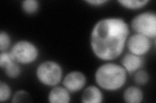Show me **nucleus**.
<instances>
[{
  "label": "nucleus",
  "mask_w": 156,
  "mask_h": 103,
  "mask_svg": "<svg viewBox=\"0 0 156 103\" xmlns=\"http://www.w3.org/2000/svg\"><path fill=\"white\" fill-rule=\"evenodd\" d=\"M129 35V27L120 18H106L92 28L90 43L92 51L100 60L113 61L123 53Z\"/></svg>",
  "instance_id": "nucleus-1"
},
{
  "label": "nucleus",
  "mask_w": 156,
  "mask_h": 103,
  "mask_svg": "<svg viewBox=\"0 0 156 103\" xmlns=\"http://www.w3.org/2000/svg\"><path fill=\"white\" fill-rule=\"evenodd\" d=\"M128 72L120 65L106 63L100 66L95 72L98 86L107 91H116L126 84Z\"/></svg>",
  "instance_id": "nucleus-2"
},
{
  "label": "nucleus",
  "mask_w": 156,
  "mask_h": 103,
  "mask_svg": "<svg viewBox=\"0 0 156 103\" xmlns=\"http://www.w3.org/2000/svg\"><path fill=\"white\" fill-rule=\"evenodd\" d=\"M62 68L54 61H45L37 68L36 76L42 85L47 86H55L62 79Z\"/></svg>",
  "instance_id": "nucleus-3"
},
{
  "label": "nucleus",
  "mask_w": 156,
  "mask_h": 103,
  "mask_svg": "<svg viewBox=\"0 0 156 103\" xmlns=\"http://www.w3.org/2000/svg\"><path fill=\"white\" fill-rule=\"evenodd\" d=\"M10 53L14 60L20 65H29L35 62L39 56L38 47L31 41L20 40L12 47Z\"/></svg>",
  "instance_id": "nucleus-4"
},
{
  "label": "nucleus",
  "mask_w": 156,
  "mask_h": 103,
  "mask_svg": "<svg viewBox=\"0 0 156 103\" xmlns=\"http://www.w3.org/2000/svg\"><path fill=\"white\" fill-rule=\"evenodd\" d=\"M131 28L136 34L155 40L156 37V14L144 12L135 16L131 21Z\"/></svg>",
  "instance_id": "nucleus-5"
},
{
  "label": "nucleus",
  "mask_w": 156,
  "mask_h": 103,
  "mask_svg": "<svg viewBox=\"0 0 156 103\" xmlns=\"http://www.w3.org/2000/svg\"><path fill=\"white\" fill-rule=\"evenodd\" d=\"M126 46L129 53L143 57L150 50L152 42L150 38L135 33L128 37L126 42Z\"/></svg>",
  "instance_id": "nucleus-6"
},
{
  "label": "nucleus",
  "mask_w": 156,
  "mask_h": 103,
  "mask_svg": "<svg viewBox=\"0 0 156 103\" xmlns=\"http://www.w3.org/2000/svg\"><path fill=\"white\" fill-rule=\"evenodd\" d=\"M87 78L83 73L72 71L68 73L62 80L64 87L70 93H76L81 90L86 85Z\"/></svg>",
  "instance_id": "nucleus-7"
},
{
  "label": "nucleus",
  "mask_w": 156,
  "mask_h": 103,
  "mask_svg": "<svg viewBox=\"0 0 156 103\" xmlns=\"http://www.w3.org/2000/svg\"><path fill=\"white\" fill-rule=\"evenodd\" d=\"M144 60L143 57L127 53L121 60V66L129 74H133L144 66Z\"/></svg>",
  "instance_id": "nucleus-8"
},
{
  "label": "nucleus",
  "mask_w": 156,
  "mask_h": 103,
  "mask_svg": "<svg viewBox=\"0 0 156 103\" xmlns=\"http://www.w3.org/2000/svg\"><path fill=\"white\" fill-rule=\"evenodd\" d=\"M48 101L50 103H68L70 102V92L64 86H55L49 92Z\"/></svg>",
  "instance_id": "nucleus-9"
},
{
  "label": "nucleus",
  "mask_w": 156,
  "mask_h": 103,
  "mask_svg": "<svg viewBox=\"0 0 156 103\" xmlns=\"http://www.w3.org/2000/svg\"><path fill=\"white\" fill-rule=\"evenodd\" d=\"M81 99L83 103H101L104 101V95L98 87L90 85L84 90Z\"/></svg>",
  "instance_id": "nucleus-10"
},
{
  "label": "nucleus",
  "mask_w": 156,
  "mask_h": 103,
  "mask_svg": "<svg viewBox=\"0 0 156 103\" xmlns=\"http://www.w3.org/2000/svg\"><path fill=\"white\" fill-rule=\"evenodd\" d=\"M143 99V90L138 86H129L124 92L123 99L127 103H140Z\"/></svg>",
  "instance_id": "nucleus-11"
},
{
  "label": "nucleus",
  "mask_w": 156,
  "mask_h": 103,
  "mask_svg": "<svg viewBox=\"0 0 156 103\" xmlns=\"http://www.w3.org/2000/svg\"><path fill=\"white\" fill-rule=\"evenodd\" d=\"M149 0H119L118 3L122 7L129 10L141 9L147 5Z\"/></svg>",
  "instance_id": "nucleus-12"
},
{
  "label": "nucleus",
  "mask_w": 156,
  "mask_h": 103,
  "mask_svg": "<svg viewBox=\"0 0 156 103\" xmlns=\"http://www.w3.org/2000/svg\"><path fill=\"white\" fill-rule=\"evenodd\" d=\"M40 7L39 2L37 0H25L22 3L23 11L27 15H33L36 14Z\"/></svg>",
  "instance_id": "nucleus-13"
},
{
  "label": "nucleus",
  "mask_w": 156,
  "mask_h": 103,
  "mask_svg": "<svg viewBox=\"0 0 156 103\" xmlns=\"http://www.w3.org/2000/svg\"><path fill=\"white\" fill-rule=\"evenodd\" d=\"M4 71L5 72L7 76L11 79H16L21 74V68L20 66V64L14 61L10 65L4 68Z\"/></svg>",
  "instance_id": "nucleus-14"
},
{
  "label": "nucleus",
  "mask_w": 156,
  "mask_h": 103,
  "mask_svg": "<svg viewBox=\"0 0 156 103\" xmlns=\"http://www.w3.org/2000/svg\"><path fill=\"white\" fill-rule=\"evenodd\" d=\"M134 82L137 85L143 86L147 84L150 79L148 73L143 70H139L133 73Z\"/></svg>",
  "instance_id": "nucleus-15"
},
{
  "label": "nucleus",
  "mask_w": 156,
  "mask_h": 103,
  "mask_svg": "<svg viewBox=\"0 0 156 103\" xmlns=\"http://www.w3.org/2000/svg\"><path fill=\"white\" fill-rule=\"evenodd\" d=\"M11 43V39L9 34L5 31L0 32V50L5 52L9 48Z\"/></svg>",
  "instance_id": "nucleus-16"
},
{
  "label": "nucleus",
  "mask_w": 156,
  "mask_h": 103,
  "mask_svg": "<svg viewBox=\"0 0 156 103\" xmlns=\"http://www.w3.org/2000/svg\"><path fill=\"white\" fill-rule=\"evenodd\" d=\"M11 96V89L6 82H0V101L5 102L8 101Z\"/></svg>",
  "instance_id": "nucleus-17"
},
{
  "label": "nucleus",
  "mask_w": 156,
  "mask_h": 103,
  "mask_svg": "<svg viewBox=\"0 0 156 103\" xmlns=\"http://www.w3.org/2000/svg\"><path fill=\"white\" fill-rule=\"evenodd\" d=\"M31 101L28 93L24 90H18L14 94L12 102H27Z\"/></svg>",
  "instance_id": "nucleus-18"
},
{
  "label": "nucleus",
  "mask_w": 156,
  "mask_h": 103,
  "mask_svg": "<svg viewBox=\"0 0 156 103\" xmlns=\"http://www.w3.org/2000/svg\"><path fill=\"white\" fill-rule=\"evenodd\" d=\"M11 53L7 52H2L0 53V67L2 70L10 65L11 63L14 62Z\"/></svg>",
  "instance_id": "nucleus-19"
},
{
  "label": "nucleus",
  "mask_w": 156,
  "mask_h": 103,
  "mask_svg": "<svg viewBox=\"0 0 156 103\" xmlns=\"http://www.w3.org/2000/svg\"><path fill=\"white\" fill-rule=\"evenodd\" d=\"M85 2L91 5L101 6L108 2V1L107 0H87Z\"/></svg>",
  "instance_id": "nucleus-20"
}]
</instances>
